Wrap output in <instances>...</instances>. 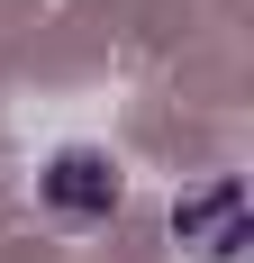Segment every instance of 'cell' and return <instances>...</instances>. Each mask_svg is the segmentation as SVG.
<instances>
[{"mask_svg": "<svg viewBox=\"0 0 254 263\" xmlns=\"http://www.w3.org/2000/svg\"><path fill=\"white\" fill-rule=\"evenodd\" d=\"M37 209L55 218V227H73V236H91V227H109V218L127 209V173L109 145H55L46 163H37Z\"/></svg>", "mask_w": 254, "mask_h": 263, "instance_id": "cell-1", "label": "cell"}, {"mask_svg": "<svg viewBox=\"0 0 254 263\" xmlns=\"http://www.w3.org/2000/svg\"><path fill=\"white\" fill-rule=\"evenodd\" d=\"M173 245L191 263H245L254 254V200L236 173H209V182L173 191Z\"/></svg>", "mask_w": 254, "mask_h": 263, "instance_id": "cell-2", "label": "cell"}]
</instances>
